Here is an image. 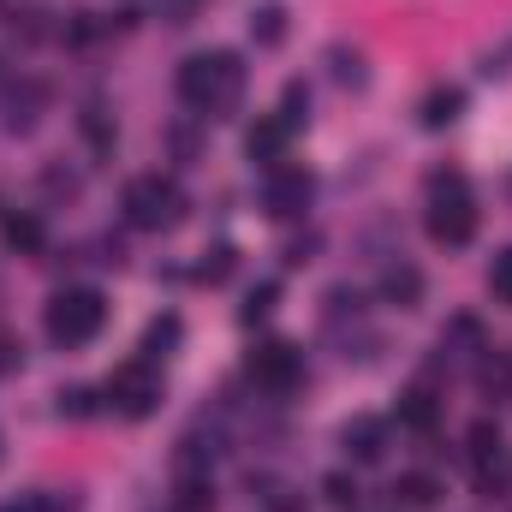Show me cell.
Here are the masks:
<instances>
[{"instance_id":"15","label":"cell","mask_w":512,"mask_h":512,"mask_svg":"<svg viewBox=\"0 0 512 512\" xmlns=\"http://www.w3.org/2000/svg\"><path fill=\"white\" fill-rule=\"evenodd\" d=\"M36 102H42V84H24V90H12V114H6V126L12 131H30V120H36Z\"/></svg>"},{"instance_id":"2","label":"cell","mask_w":512,"mask_h":512,"mask_svg":"<svg viewBox=\"0 0 512 512\" xmlns=\"http://www.w3.org/2000/svg\"><path fill=\"white\" fill-rule=\"evenodd\" d=\"M429 239L453 245V251L477 239V197H471L465 173H435L429 179Z\"/></svg>"},{"instance_id":"13","label":"cell","mask_w":512,"mask_h":512,"mask_svg":"<svg viewBox=\"0 0 512 512\" xmlns=\"http://www.w3.org/2000/svg\"><path fill=\"white\" fill-rule=\"evenodd\" d=\"M459 108H465V96H459V90H429V96H423V126H429V131L453 126V120H459Z\"/></svg>"},{"instance_id":"26","label":"cell","mask_w":512,"mask_h":512,"mask_svg":"<svg viewBox=\"0 0 512 512\" xmlns=\"http://www.w3.org/2000/svg\"><path fill=\"white\" fill-rule=\"evenodd\" d=\"M227 268H233V251H227V245H215V251H209V262H203V280H221Z\"/></svg>"},{"instance_id":"18","label":"cell","mask_w":512,"mask_h":512,"mask_svg":"<svg viewBox=\"0 0 512 512\" xmlns=\"http://www.w3.org/2000/svg\"><path fill=\"white\" fill-rule=\"evenodd\" d=\"M304 114H310V90H304V84H286V96H280V114H274V120H280L286 131H298V126H304Z\"/></svg>"},{"instance_id":"27","label":"cell","mask_w":512,"mask_h":512,"mask_svg":"<svg viewBox=\"0 0 512 512\" xmlns=\"http://www.w3.org/2000/svg\"><path fill=\"white\" fill-rule=\"evenodd\" d=\"M268 304H274V286H256L251 304H245V322H262V316H268Z\"/></svg>"},{"instance_id":"19","label":"cell","mask_w":512,"mask_h":512,"mask_svg":"<svg viewBox=\"0 0 512 512\" xmlns=\"http://www.w3.org/2000/svg\"><path fill=\"white\" fill-rule=\"evenodd\" d=\"M471 459L477 465H489V459H501V429L483 417V423H471Z\"/></svg>"},{"instance_id":"24","label":"cell","mask_w":512,"mask_h":512,"mask_svg":"<svg viewBox=\"0 0 512 512\" xmlns=\"http://www.w3.org/2000/svg\"><path fill=\"white\" fill-rule=\"evenodd\" d=\"M155 6H161V18H167V24H191L203 0H155Z\"/></svg>"},{"instance_id":"20","label":"cell","mask_w":512,"mask_h":512,"mask_svg":"<svg viewBox=\"0 0 512 512\" xmlns=\"http://www.w3.org/2000/svg\"><path fill=\"white\" fill-rule=\"evenodd\" d=\"M489 292H495L501 304H512V251H501L489 262Z\"/></svg>"},{"instance_id":"14","label":"cell","mask_w":512,"mask_h":512,"mask_svg":"<svg viewBox=\"0 0 512 512\" xmlns=\"http://www.w3.org/2000/svg\"><path fill=\"white\" fill-rule=\"evenodd\" d=\"M0 233H6L12 251H42V221H36V215H6Z\"/></svg>"},{"instance_id":"12","label":"cell","mask_w":512,"mask_h":512,"mask_svg":"<svg viewBox=\"0 0 512 512\" xmlns=\"http://www.w3.org/2000/svg\"><path fill=\"white\" fill-rule=\"evenodd\" d=\"M393 501H399V507H435V501H441V483H435L429 471H405V477L393 483Z\"/></svg>"},{"instance_id":"22","label":"cell","mask_w":512,"mask_h":512,"mask_svg":"<svg viewBox=\"0 0 512 512\" xmlns=\"http://www.w3.org/2000/svg\"><path fill=\"white\" fill-rule=\"evenodd\" d=\"M179 507L203 512V507H209V483H203V477H185V483H179Z\"/></svg>"},{"instance_id":"16","label":"cell","mask_w":512,"mask_h":512,"mask_svg":"<svg viewBox=\"0 0 512 512\" xmlns=\"http://www.w3.org/2000/svg\"><path fill=\"white\" fill-rule=\"evenodd\" d=\"M251 36L262 42V48H274V42L286 36V6H262V12H251Z\"/></svg>"},{"instance_id":"21","label":"cell","mask_w":512,"mask_h":512,"mask_svg":"<svg viewBox=\"0 0 512 512\" xmlns=\"http://www.w3.org/2000/svg\"><path fill=\"white\" fill-rule=\"evenodd\" d=\"M84 137H90V143H96V149H114V131H108V114H102V108H96V102H90V108H84Z\"/></svg>"},{"instance_id":"10","label":"cell","mask_w":512,"mask_h":512,"mask_svg":"<svg viewBox=\"0 0 512 512\" xmlns=\"http://www.w3.org/2000/svg\"><path fill=\"white\" fill-rule=\"evenodd\" d=\"M382 298L387 304H399V310H411V304L423 298V274H417L411 262H393V268L382 274Z\"/></svg>"},{"instance_id":"9","label":"cell","mask_w":512,"mask_h":512,"mask_svg":"<svg viewBox=\"0 0 512 512\" xmlns=\"http://www.w3.org/2000/svg\"><path fill=\"white\" fill-rule=\"evenodd\" d=\"M286 143H292V131L280 126V120H256V126L245 131V155H251L262 173H274V167L286 161Z\"/></svg>"},{"instance_id":"7","label":"cell","mask_w":512,"mask_h":512,"mask_svg":"<svg viewBox=\"0 0 512 512\" xmlns=\"http://www.w3.org/2000/svg\"><path fill=\"white\" fill-rule=\"evenodd\" d=\"M108 393H114V405L126 411V417H143V411H155V399H161V382H155V364H126L114 382H108Z\"/></svg>"},{"instance_id":"1","label":"cell","mask_w":512,"mask_h":512,"mask_svg":"<svg viewBox=\"0 0 512 512\" xmlns=\"http://www.w3.org/2000/svg\"><path fill=\"white\" fill-rule=\"evenodd\" d=\"M245 96V66L239 54H191L179 66V102L197 114H233Z\"/></svg>"},{"instance_id":"5","label":"cell","mask_w":512,"mask_h":512,"mask_svg":"<svg viewBox=\"0 0 512 512\" xmlns=\"http://www.w3.org/2000/svg\"><path fill=\"white\" fill-rule=\"evenodd\" d=\"M251 382L268 387V393H292V387L304 382V358H298V346H286V340L256 346L251 352Z\"/></svg>"},{"instance_id":"17","label":"cell","mask_w":512,"mask_h":512,"mask_svg":"<svg viewBox=\"0 0 512 512\" xmlns=\"http://www.w3.org/2000/svg\"><path fill=\"white\" fill-rule=\"evenodd\" d=\"M173 340H179V316H161V322L149 328V340H143V364H161Z\"/></svg>"},{"instance_id":"6","label":"cell","mask_w":512,"mask_h":512,"mask_svg":"<svg viewBox=\"0 0 512 512\" xmlns=\"http://www.w3.org/2000/svg\"><path fill=\"white\" fill-rule=\"evenodd\" d=\"M310 191H316V185H310V173L280 161V167L268 173V185H262V203H268V215H274V221H298V215L310 209Z\"/></svg>"},{"instance_id":"23","label":"cell","mask_w":512,"mask_h":512,"mask_svg":"<svg viewBox=\"0 0 512 512\" xmlns=\"http://www.w3.org/2000/svg\"><path fill=\"white\" fill-rule=\"evenodd\" d=\"M334 78H340V84H364V60L346 54V48H334Z\"/></svg>"},{"instance_id":"25","label":"cell","mask_w":512,"mask_h":512,"mask_svg":"<svg viewBox=\"0 0 512 512\" xmlns=\"http://www.w3.org/2000/svg\"><path fill=\"white\" fill-rule=\"evenodd\" d=\"M322 489H328V501H340V507H346V501H358V483H352L346 471H334V477H328Z\"/></svg>"},{"instance_id":"3","label":"cell","mask_w":512,"mask_h":512,"mask_svg":"<svg viewBox=\"0 0 512 512\" xmlns=\"http://www.w3.org/2000/svg\"><path fill=\"white\" fill-rule=\"evenodd\" d=\"M102 322H108V298H102L96 286H66V292H54V304H48V334H54L60 346L96 340Z\"/></svg>"},{"instance_id":"11","label":"cell","mask_w":512,"mask_h":512,"mask_svg":"<svg viewBox=\"0 0 512 512\" xmlns=\"http://www.w3.org/2000/svg\"><path fill=\"white\" fill-rule=\"evenodd\" d=\"M399 423H405V429H417V435H429V429L441 423V405H435L423 387H411V393L399 399Z\"/></svg>"},{"instance_id":"8","label":"cell","mask_w":512,"mask_h":512,"mask_svg":"<svg viewBox=\"0 0 512 512\" xmlns=\"http://www.w3.org/2000/svg\"><path fill=\"white\" fill-rule=\"evenodd\" d=\"M340 441H346V459L376 465V459L387 453V423H382V417H352V423L340 429Z\"/></svg>"},{"instance_id":"4","label":"cell","mask_w":512,"mask_h":512,"mask_svg":"<svg viewBox=\"0 0 512 512\" xmlns=\"http://www.w3.org/2000/svg\"><path fill=\"white\" fill-rule=\"evenodd\" d=\"M126 221L131 227H143V233L173 227V221H179V191H173V179H161V173L131 179L126 185Z\"/></svg>"}]
</instances>
